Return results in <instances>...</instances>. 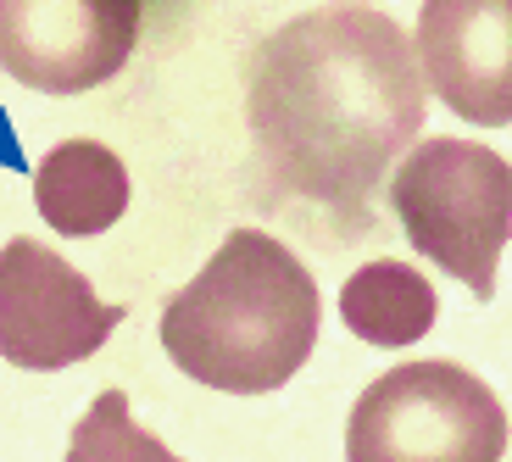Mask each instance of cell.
Segmentation results:
<instances>
[{
	"label": "cell",
	"mask_w": 512,
	"mask_h": 462,
	"mask_svg": "<svg viewBox=\"0 0 512 462\" xmlns=\"http://www.w3.org/2000/svg\"><path fill=\"white\" fill-rule=\"evenodd\" d=\"M251 134L284 195L362 223L429 117L412 39L373 6H318L262 39L251 67Z\"/></svg>",
	"instance_id": "obj_1"
},
{
	"label": "cell",
	"mask_w": 512,
	"mask_h": 462,
	"mask_svg": "<svg viewBox=\"0 0 512 462\" xmlns=\"http://www.w3.org/2000/svg\"><path fill=\"white\" fill-rule=\"evenodd\" d=\"M323 301L295 251L262 229H234L162 312V351L195 385L268 396L318 346Z\"/></svg>",
	"instance_id": "obj_2"
},
{
	"label": "cell",
	"mask_w": 512,
	"mask_h": 462,
	"mask_svg": "<svg viewBox=\"0 0 512 462\" xmlns=\"http://www.w3.org/2000/svg\"><path fill=\"white\" fill-rule=\"evenodd\" d=\"M396 206L418 257L462 279L479 301L496 296V262L512 240V167L479 140H418L390 173Z\"/></svg>",
	"instance_id": "obj_3"
},
{
	"label": "cell",
	"mask_w": 512,
	"mask_h": 462,
	"mask_svg": "<svg viewBox=\"0 0 512 462\" xmlns=\"http://www.w3.org/2000/svg\"><path fill=\"white\" fill-rule=\"evenodd\" d=\"M507 407L462 362H401L351 407L346 462H501Z\"/></svg>",
	"instance_id": "obj_4"
},
{
	"label": "cell",
	"mask_w": 512,
	"mask_h": 462,
	"mask_svg": "<svg viewBox=\"0 0 512 462\" xmlns=\"http://www.w3.org/2000/svg\"><path fill=\"white\" fill-rule=\"evenodd\" d=\"M123 323V307H101L90 279L51 245L12 240L0 251V357L28 373H56L95 357Z\"/></svg>",
	"instance_id": "obj_5"
},
{
	"label": "cell",
	"mask_w": 512,
	"mask_h": 462,
	"mask_svg": "<svg viewBox=\"0 0 512 462\" xmlns=\"http://www.w3.org/2000/svg\"><path fill=\"white\" fill-rule=\"evenodd\" d=\"M134 0H0V67L39 95H84L140 39Z\"/></svg>",
	"instance_id": "obj_6"
},
{
	"label": "cell",
	"mask_w": 512,
	"mask_h": 462,
	"mask_svg": "<svg viewBox=\"0 0 512 462\" xmlns=\"http://www.w3.org/2000/svg\"><path fill=\"white\" fill-rule=\"evenodd\" d=\"M423 90L479 129L512 123V6L501 0H429L412 39Z\"/></svg>",
	"instance_id": "obj_7"
},
{
	"label": "cell",
	"mask_w": 512,
	"mask_h": 462,
	"mask_svg": "<svg viewBox=\"0 0 512 462\" xmlns=\"http://www.w3.org/2000/svg\"><path fill=\"white\" fill-rule=\"evenodd\" d=\"M34 206L67 240L106 234L128 212V167L101 140H62L34 167Z\"/></svg>",
	"instance_id": "obj_8"
},
{
	"label": "cell",
	"mask_w": 512,
	"mask_h": 462,
	"mask_svg": "<svg viewBox=\"0 0 512 462\" xmlns=\"http://www.w3.org/2000/svg\"><path fill=\"white\" fill-rule=\"evenodd\" d=\"M435 312H440V296L435 284L423 279L418 268L407 262H368L346 279L340 290V318L357 340L368 346H384V351H401V346H418L423 334L435 329Z\"/></svg>",
	"instance_id": "obj_9"
},
{
	"label": "cell",
	"mask_w": 512,
	"mask_h": 462,
	"mask_svg": "<svg viewBox=\"0 0 512 462\" xmlns=\"http://www.w3.org/2000/svg\"><path fill=\"white\" fill-rule=\"evenodd\" d=\"M67 462H184L128 418V396L123 390H101L90 401V412L73 424L67 440Z\"/></svg>",
	"instance_id": "obj_10"
}]
</instances>
